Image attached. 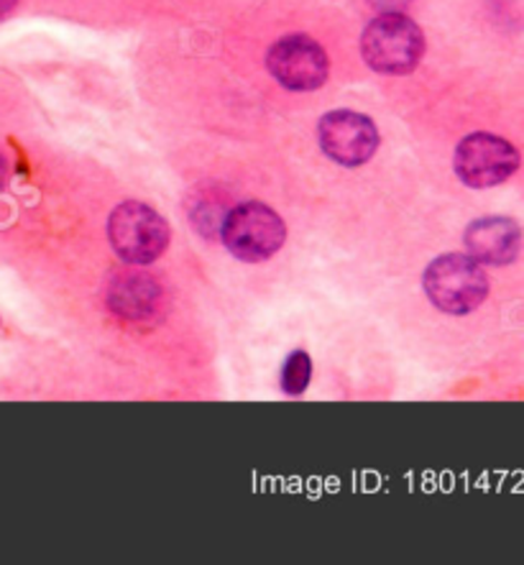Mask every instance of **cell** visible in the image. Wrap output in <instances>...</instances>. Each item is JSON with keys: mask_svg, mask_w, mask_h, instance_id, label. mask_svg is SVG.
Instances as JSON below:
<instances>
[{"mask_svg": "<svg viewBox=\"0 0 524 565\" xmlns=\"http://www.w3.org/2000/svg\"><path fill=\"white\" fill-rule=\"evenodd\" d=\"M361 52L371 70L382 75H407L425 54V36L407 15L386 11L366 26Z\"/></svg>", "mask_w": 524, "mask_h": 565, "instance_id": "cell-1", "label": "cell"}, {"mask_svg": "<svg viewBox=\"0 0 524 565\" xmlns=\"http://www.w3.org/2000/svg\"><path fill=\"white\" fill-rule=\"evenodd\" d=\"M425 292L442 312L466 315L486 300L489 279L473 256L446 254L427 266Z\"/></svg>", "mask_w": 524, "mask_h": 565, "instance_id": "cell-2", "label": "cell"}, {"mask_svg": "<svg viewBox=\"0 0 524 565\" xmlns=\"http://www.w3.org/2000/svg\"><path fill=\"white\" fill-rule=\"evenodd\" d=\"M110 244L131 264H151L169 246V225L157 210L143 203H124L113 210Z\"/></svg>", "mask_w": 524, "mask_h": 565, "instance_id": "cell-3", "label": "cell"}, {"mask_svg": "<svg viewBox=\"0 0 524 565\" xmlns=\"http://www.w3.org/2000/svg\"><path fill=\"white\" fill-rule=\"evenodd\" d=\"M456 174L475 190L496 188L520 169V151L494 134H471L456 149Z\"/></svg>", "mask_w": 524, "mask_h": 565, "instance_id": "cell-4", "label": "cell"}, {"mask_svg": "<svg viewBox=\"0 0 524 565\" xmlns=\"http://www.w3.org/2000/svg\"><path fill=\"white\" fill-rule=\"evenodd\" d=\"M287 228L271 207L246 203L233 210L223 225V241L240 262H264L285 244Z\"/></svg>", "mask_w": 524, "mask_h": 565, "instance_id": "cell-5", "label": "cell"}, {"mask_svg": "<svg viewBox=\"0 0 524 565\" xmlns=\"http://www.w3.org/2000/svg\"><path fill=\"white\" fill-rule=\"evenodd\" d=\"M266 67L287 90L308 93L328 79V54L310 36H285L269 50Z\"/></svg>", "mask_w": 524, "mask_h": 565, "instance_id": "cell-6", "label": "cell"}, {"mask_svg": "<svg viewBox=\"0 0 524 565\" xmlns=\"http://www.w3.org/2000/svg\"><path fill=\"white\" fill-rule=\"evenodd\" d=\"M320 147L338 164L359 167L374 157L378 131L361 113L333 110L320 120Z\"/></svg>", "mask_w": 524, "mask_h": 565, "instance_id": "cell-7", "label": "cell"}, {"mask_svg": "<svg viewBox=\"0 0 524 565\" xmlns=\"http://www.w3.org/2000/svg\"><path fill=\"white\" fill-rule=\"evenodd\" d=\"M466 248L479 264L504 266L520 256L522 228L504 215L481 217L466 231Z\"/></svg>", "mask_w": 524, "mask_h": 565, "instance_id": "cell-8", "label": "cell"}, {"mask_svg": "<svg viewBox=\"0 0 524 565\" xmlns=\"http://www.w3.org/2000/svg\"><path fill=\"white\" fill-rule=\"evenodd\" d=\"M159 297L161 289L149 274L126 271L113 279L108 302L113 312L124 315L128 320H143L149 315H154V310L159 308Z\"/></svg>", "mask_w": 524, "mask_h": 565, "instance_id": "cell-9", "label": "cell"}, {"mask_svg": "<svg viewBox=\"0 0 524 565\" xmlns=\"http://www.w3.org/2000/svg\"><path fill=\"white\" fill-rule=\"evenodd\" d=\"M310 374H312L310 356L304 351H295L292 356L287 359L285 369H281V386H285L287 394L297 397V394H302L304 390H308Z\"/></svg>", "mask_w": 524, "mask_h": 565, "instance_id": "cell-10", "label": "cell"}, {"mask_svg": "<svg viewBox=\"0 0 524 565\" xmlns=\"http://www.w3.org/2000/svg\"><path fill=\"white\" fill-rule=\"evenodd\" d=\"M15 3H19V0H0V19H3V15L11 13Z\"/></svg>", "mask_w": 524, "mask_h": 565, "instance_id": "cell-11", "label": "cell"}, {"mask_svg": "<svg viewBox=\"0 0 524 565\" xmlns=\"http://www.w3.org/2000/svg\"><path fill=\"white\" fill-rule=\"evenodd\" d=\"M6 161H3V157H0V188H3V182H6Z\"/></svg>", "mask_w": 524, "mask_h": 565, "instance_id": "cell-12", "label": "cell"}]
</instances>
